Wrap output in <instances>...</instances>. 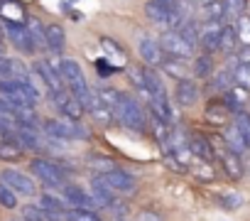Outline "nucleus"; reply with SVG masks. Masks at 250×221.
Wrapping results in <instances>:
<instances>
[{
	"instance_id": "nucleus-23",
	"label": "nucleus",
	"mask_w": 250,
	"mask_h": 221,
	"mask_svg": "<svg viewBox=\"0 0 250 221\" xmlns=\"http://www.w3.org/2000/svg\"><path fill=\"white\" fill-rule=\"evenodd\" d=\"M22 155H25V150L20 148V143H15V140H0V162H5V165L20 162Z\"/></svg>"
},
{
	"instance_id": "nucleus-7",
	"label": "nucleus",
	"mask_w": 250,
	"mask_h": 221,
	"mask_svg": "<svg viewBox=\"0 0 250 221\" xmlns=\"http://www.w3.org/2000/svg\"><path fill=\"white\" fill-rule=\"evenodd\" d=\"M160 44L165 49L167 57H177V59H189L194 54V44H189L177 30H165L162 37H160Z\"/></svg>"
},
{
	"instance_id": "nucleus-29",
	"label": "nucleus",
	"mask_w": 250,
	"mask_h": 221,
	"mask_svg": "<svg viewBox=\"0 0 250 221\" xmlns=\"http://www.w3.org/2000/svg\"><path fill=\"white\" fill-rule=\"evenodd\" d=\"M0 126H10L18 128V116H15V106L0 96Z\"/></svg>"
},
{
	"instance_id": "nucleus-40",
	"label": "nucleus",
	"mask_w": 250,
	"mask_h": 221,
	"mask_svg": "<svg viewBox=\"0 0 250 221\" xmlns=\"http://www.w3.org/2000/svg\"><path fill=\"white\" fill-rule=\"evenodd\" d=\"M91 116L98 121V123H103V126H108L110 121H113V110L110 108H105V106H96L93 110H91Z\"/></svg>"
},
{
	"instance_id": "nucleus-6",
	"label": "nucleus",
	"mask_w": 250,
	"mask_h": 221,
	"mask_svg": "<svg viewBox=\"0 0 250 221\" xmlns=\"http://www.w3.org/2000/svg\"><path fill=\"white\" fill-rule=\"evenodd\" d=\"M32 71L40 76L42 86H44L49 93L64 91V88H66V86H64V79H62V74H59V66H57L54 59H37V62L32 64Z\"/></svg>"
},
{
	"instance_id": "nucleus-14",
	"label": "nucleus",
	"mask_w": 250,
	"mask_h": 221,
	"mask_svg": "<svg viewBox=\"0 0 250 221\" xmlns=\"http://www.w3.org/2000/svg\"><path fill=\"white\" fill-rule=\"evenodd\" d=\"M223 103L228 106V110L235 116V113H243L245 106H250V96H248V91H245V88L233 86V88H228V91L223 93Z\"/></svg>"
},
{
	"instance_id": "nucleus-46",
	"label": "nucleus",
	"mask_w": 250,
	"mask_h": 221,
	"mask_svg": "<svg viewBox=\"0 0 250 221\" xmlns=\"http://www.w3.org/2000/svg\"><path fill=\"white\" fill-rule=\"evenodd\" d=\"M0 59H5V42L0 40Z\"/></svg>"
},
{
	"instance_id": "nucleus-47",
	"label": "nucleus",
	"mask_w": 250,
	"mask_h": 221,
	"mask_svg": "<svg viewBox=\"0 0 250 221\" xmlns=\"http://www.w3.org/2000/svg\"><path fill=\"white\" fill-rule=\"evenodd\" d=\"M191 3H199V5H206V3H211V0H191Z\"/></svg>"
},
{
	"instance_id": "nucleus-25",
	"label": "nucleus",
	"mask_w": 250,
	"mask_h": 221,
	"mask_svg": "<svg viewBox=\"0 0 250 221\" xmlns=\"http://www.w3.org/2000/svg\"><path fill=\"white\" fill-rule=\"evenodd\" d=\"M27 30H30V37H32V44L37 52H44L47 49V40H44V25L37 20V18H30L27 22Z\"/></svg>"
},
{
	"instance_id": "nucleus-28",
	"label": "nucleus",
	"mask_w": 250,
	"mask_h": 221,
	"mask_svg": "<svg viewBox=\"0 0 250 221\" xmlns=\"http://www.w3.org/2000/svg\"><path fill=\"white\" fill-rule=\"evenodd\" d=\"M201 18L204 22H221L223 20V0H211L201 5Z\"/></svg>"
},
{
	"instance_id": "nucleus-36",
	"label": "nucleus",
	"mask_w": 250,
	"mask_h": 221,
	"mask_svg": "<svg viewBox=\"0 0 250 221\" xmlns=\"http://www.w3.org/2000/svg\"><path fill=\"white\" fill-rule=\"evenodd\" d=\"M235 32H238V40L243 44H250V15H243L235 22Z\"/></svg>"
},
{
	"instance_id": "nucleus-35",
	"label": "nucleus",
	"mask_w": 250,
	"mask_h": 221,
	"mask_svg": "<svg viewBox=\"0 0 250 221\" xmlns=\"http://www.w3.org/2000/svg\"><path fill=\"white\" fill-rule=\"evenodd\" d=\"M233 81H235V86L250 91V64H238L233 69Z\"/></svg>"
},
{
	"instance_id": "nucleus-32",
	"label": "nucleus",
	"mask_w": 250,
	"mask_h": 221,
	"mask_svg": "<svg viewBox=\"0 0 250 221\" xmlns=\"http://www.w3.org/2000/svg\"><path fill=\"white\" fill-rule=\"evenodd\" d=\"M0 206L8 209V211H13V209L20 206V197H18L8 184H3V182H0Z\"/></svg>"
},
{
	"instance_id": "nucleus-12",
	"label": "nucleus",
	"mask_w": 250,
	"mask_h": 221,
	"mask_svg": "<svg viewBox=\"0 0 250 221\" xmlns=\"http://www.w3.org/2000/svg\"><path fill=\"white\" fill-rule=\"evenodd\" d=\"M62 197H64V201L69 204V209H93V206H98L96 199L91 197V192H83L81 187L66 184V187L62 189Z\"/></svg>"
},
{
	"instance_id": "nucleus-27",
	"label": "nucleus",
	"mask_w": 250,
	"mask_h": 221,
	"mask_svg": "<svg viewBox=\"0 0 250 221\" xmlns=\"http://www.w3.org/2000/svg\"><path fill=\"white\" fill-rule=\"evenodd\" d=\"M211 71H213V59H211V54H199L196 59H194V64H191V74L194 76H199V79H206V76H211Z\"/></svg>"
},
{
	"instance_id": "nucleus-3",
	"label": "nucleus",
	"mask_w": 250,
	"mask_h": 221,
	"mask_svg": "<svg viewBox=\"0 0 250 221\" xmlns=\"http://www.w3.org/2000/svg\"><path fill=\"white\" fill-rule=\"evenodd\" d=\"M42 128H44V133L52 143H64V140H71V138H86V131L79 126V121H69V118H64V121L49 118V121L42 123Z\"/></svg>"
},
{
	"instance_id": "nucleus-13",
	"label": "nucleus",
	"mask_w": 250,
	"mask_h": 221,
	"mask_svg": "<svg viewBox=\"0 0 250 221\" xmlns=\"http://www.w3.org/2000/svg\"><path fill=\"white\" fill-rule=\"evenodd\" d=\"M196 98H199V86H196L191 79L177 81V86H174V101H177L179 108H189V106H194Z\"/></svg>"
},
{
	"instance_id": "nucleus-39",
	"label": "nucleus",
	"mask_w": 250,
	"mask_h": 221,
	"mask_svg": "<svg viewBox=\"0 0 250 221\" xmlns=\"http://www.w3.org/2000/svg\"><path fill=\"white\" fill-rule=\"evenodd\" d=\"M101 44H103V49H105V54H110V57H113V54H115V57H118V62H120V64H123V62H125V52H123V49H120V44H118V42H113V40H110V37H103V40H101Z\"/></svg>"
},
{
	"instance_id": "nucleus-45",
	"label": "nucleus",
	"mask_w": 250,
	"mask_h": 221,
	"mask_svg": "<svg viewBox=\"0 0 250 221\" xmlns=\"http://www.w3.org/2000/svg\"><path fill=\"white\" fill-rule=\"evenodd\" d=\"M243 167H245V170H250V148L243 153Z\"/></svg>"
},
{
	"instance_id": "nucleus-37",
	"label": "nucleus",
	"mask_w": 250,
	"mask_h": 221,
	"mask_svg": "<svg viewBox=\"0 0 250 221\" xmlns=\"http://www.w3.org/2000/svg\"><path fill=\"white\" fill-rule=\"evenodd\" d=\"M128 76H130V81H133V86L138 88V91H143L145 88V66H128Z\"/></svg>"
},
{
	"instance_id": "nucleus-5",
	"label": "nucleus",
	"mask_w": 250,
	"mask_h": 221,
	"mask_svg": "<svg viewBox=\"0 0 250 221\" xmlns=\"http://www.w3.org/2000/svg\"><path fill=\"white\" fill-rule=\"evenodd\" d=\"M3 30H5V37L10 40V44H13L20 54H35V52H37L25 22H20V20H3Z\"/></svg>"
},
{
	"instance_id": "nucleus-4",
	"label": "nucleus",
	"mask_w": 250,
	"mask_h": 221,
	"mask_svg": "<svg viewBox=\"0 0 250 221\" xmlns=\"http://www.w3.org/2000/svg\"><path fill=\"white\" fill-rule=\"evenodd\" d=\"M0 182L8 184L18 197H37L40 194V187L35 184V179L15 167H5V170H0Z\"/></svg>"
},
{
	"instance_id": "nucleus-1",
	"label": "nucleus",
	"mask_w": 250,
	"mask_h": 221,
	"mask_svg": "<svg viewBox=\"0 0 250 221\" xmlns=\"http://www.w3.org/2000/svg\"><path fill=\"white\" fill-rule=\"evenodd\" d=\"M113 116H115V121L120 123V126H125L128 131H145V113H143V108H140V103L133 98V96H128V93H123L120 96V101H118V106L113 108Z\"/></svg>"
},
{
	"instance_id": "nucleus-22",
	"label": "nucleus",
	"mask_w": 250,
	"mask_h": 221,
	"mask_svg": "<svg viewBox=\"0 0 250 221\" xmlns=\"http://www.w3.org/2000/svg\"><path fill=\"white\" fill-rule=\"evenodd\" d=\"M37 206H42L44 211H52V214H64V211L69 209V204L64 201V197H57V194H52V192H42Z\"/></svg>"
},
{
	"instance_id": "nucleus-8",
	"label": "nucleus",
	"mask_w": 250,
	"mask_h": 221,
	"mask_svg": "<svg viewBox=\"0 0 250 221\" xmlns=\"http://www.w3.org/2000/svg\"><path fill=\"white\" fill-rule=\"evenodd\" d=\"M49 98H52V103L59 108V113L64 116V118H69V121H79L81 116H83V106L76 101V96L69 91V88H64V91H54V93H49Z\"/></svg>"
},
{
	"instance_id": "nucleus-9",
	"label": "nucleus",
	"mask_w": 250,
	"mask_h": 221,
	"mask_svg": "<svg viewBox=\"0 0 250 221\" xmlns=\"http://www.w3.org/2000/svg\"><path fill=\"white\" fill-rule=\"evenodd\" d=\"M93 179L101 182V184H105L110 192H123V194H128V192L135 189V179H133L128 172H123V170H110V172L98 175V177H93Z\"/></svg>"
},
{
	"instance_id": "nucleus-20",
	"label": "nucleus",
	"mask_w": 250,
	"mask_h": 221,
	"mask_svg": "<svg viewBox=\"0 0 250 221\" xmlns=\"http://www.w3.org/2000/svg\"><path fill=\"white\" fill-rule=\"evenodd\" d=\"M18 143L22 150H42V138L37 133V128H25V126H18Z\"/></svg>"
},
{
	"instance_id": "nucleus-21",
	"label": "nucleus",
	"mask_w": 250,
	"mask_h": 221,
	"mask_svg": "<svg viewBox=\"0 0 250 221\" xmlns=\"http://www.w3.org/2000/svg\"><path fill=\"white\" fill-rule=\"evenodd\" d=\"M189 150H191V155H196L199 160H213V145H211V140L208 138H204V135H191L189 138Z\"/></svg>"
},
{
	"instance_id": "nucleus-16",
	"label": "nucleus",
	"mask_w": 250,
	"mask_h": 221,
	"mask_svg": "<svg viewBox=\"0 0 250 221\" xmlns=\"http://www.w3.org/2000/svg\"><path fill=\"white\" fill-rule=\"evenodd\" d=\"M223 140H226V148H228L230 153H235V155H243V153L248 150V140H245V135L238 131L235 123H228V126L223 128Z\"/></svg>"
},
{
	"instance_id": "nucleus-33",
	"label": "nucleus",
	"mask_w": 250,
	"mask_h": 221,
	"mask_svg": "<svg viewBox=\"0 0 250 221\" xmlns=\"http://www.w3.org/2000/svg\"><path fill=\"white\" fill-rule=\"evenodd\" d=\"M150 126H152V133H155V138H157L160 143L169 140L172 128H174V126H169L167 121H162V118H157V116H152V118H150Z\"/></svg>"
},
{
	"instance_id": "nucleus-26",
	"label": "nucleus",
	"mask_w": 250,
	"mask_h": 221,
	"mask_svg": "<svg viewBox=\"0 0 250 221\" xmlns=\"http://www.w3.org/2000/svg\"><path fill=\"white\" fill-rule=\"evenodd\" d=\"M120 91H115V88H110V86H98L96 88V101H98V106H105V108H115L118 106V101H120Z\"/></svg>"
},
{
	"instance_id": "nucleus-34",
	"label": "nucleus",
	"mask_w": 250,
	"mask_h": 221,
	"mask_svg": "<svg viewBox=\"0 0 250 221\" xmlns=\"http://www.w3.org/2000/svg\"><path fill=\"white\" fill-rule=\"evenodd\" d=\"M213 86H216V91H228V88H233L235 86V81H233V71L230 69H221L216 76H213Z\"/></svg>"
},
{
	"instance_id": "nucleus-10",
	"label": "nucleus",
	"mask_w": 250,
	"mask_h": 221,
	"mask_svg": "<svg viewBox=\"0 0 250 221\" xmlns=\"http://www.w3.org/2000/svg\"><path fill=\"white\" fill-rule=\"evenodd\" d=\"M221 35H223L221 22H201V25H199V47H201L206 54L218 52Z\"/></svg>"
},
{
	"instance_id": "nucleus-41",
	"label": "nucleus",
	"mask_w": 250,
	"mask_h": 221,
	"mask_svg": "<svg viewBox=\"0 0 250 221\" xmlns=\"http://www.w3.org/2000/svg\"><path fill=\"white\" fill-rule=\"evenodd\" d=\"M240 201H243V199H240L235 192H230V194H221V204H223L226 209H238Z\"/></svg>"
},
{
	"instance_id": "nucleus-48",
	"label": "nucleus",
	"mask_w": 250,
	"mask_h": 221,
	"mask_svg": "<svg viewBox=\"0 0 250 221\" xmlns=\"http://www.w3.org/2000/svg\"><path fill=\"white\" fill-rule=\"evenodd\" d=\"M248 148H250V145H248Z\"/></svg>"
},
{
	"instance_id": "nucleus-2",
	"label": "nucleus",
	"mask_w": 250,
	"mask_h": 221,
	"mask_svg": "<svg viewBox=\"0 0 250 221\" xmlns=\"http://www.w3.org/2000/svg\"><path fill=\"white\" fill-rule=\"evenodd\" d=\"M30 172L49 189H64L66 187V172L62 170L59 162H52V160H44V157H32Z\"/></svg>"
},
{
	"instance_id": "nucleus-31",
	"label": "nucleus",
	"mask_w": 250,
	"mask_h": 221,
	"mask_svg": "<svg viewBox=\"0 0 250 221\" xmlns=\"http://www.w3.org/2000/svg\"><path fill=\"white\" fill-rule=\"evenodd\" d=\"M64 221H103L93 209H66Z\"/></svg>"
},
{
	"instance_id": "nucleus-18",
	"label": "nucleus",
	"mask_w": 250,
	"mask_h": 221,
	"mask_svg": "<svg viewBox=\"0 0 250 221\" xmlns=\"http://www.w3.org/2000/svg\"><path fill=\"white\" fill-rule=\"evenodd\" d=\"M162 69L169 74V76H174L177 81H184V79H191V66H189V62L187 59H177V57H165V62H162Z\"/></svg>"
},
{
	"instance_id": "nucleus-17",
	"label": "nucleus",
	"mask_w": 250,
	"mask_h": 221,
	"mask_svg": "<svg viewBox=\"0 0 250 221\" xmlns=\"http://www.w3.org/2000/svg\"><path fill=\"white\" fill-rule=\"evenodd\" d=\"M230 118V110L223 101H208L206 103V121H211V126H221L226 128Z\"/></svg>"
},
{
	"instance_id": "nucleus-19",
	"label": "nucleus",
	"mask_w": 250,
	"mask_h": 221,
	"mask_svg": "<svg viewBox=\"0 0 250 221\" xmlns=\"http://www.w3.org/2000/svg\"><path fill=\"white\" fill-rule=\"evenodd\" d=\"M221 165H223V172H226L233 182H238V179L245 175V167H243L240 155H235V153H230V150H226V153L221 155Z\"/></svg>"
},
{
	"instance_id": "nucleus-11",
	"label": "nucleus",
	"mask_w": 250,
	"mask_h": 221,
	"mask_svg": "<svg viewBox=\"0 0 250 221\" xmlns=\"http://www.w3.org/2000/svg\"><path fill=\"white\" fill-rule=\"evenodd\" d=\"M138 52H140V57H143V62L147 64V66H162V62H165V49H162V44H160V40H152V37H143L140 42H138Z\"/></svg>"
},
{
	"instance_id": "nucleus-30",
	"label": "nucleus",
	"mask_w": 250,
	"mask_h": 221,
	"mask_svg": "<svg viewBox=\"0 0 250 221\" xmlns=\"http://www.w3.org/2000/svg\"><path fill=\"white\" fill-rule=\"evenodd\" d=\"M235 44H238V32H235V27H233V25L223 27V35H221L218 52H223V54H230V52H235Z\"/></svg>"
},
{
	"instance_id": "nucleus-44",
	"label": "nucleus",
	"mask_w": 250,
	"mask_h": 221,
	"mask_svg": "<svg viewBox=\"0 0 250 221\" xmlns=\"http://www.w3.org/2000/svg\"><path fill=\"white\" fill-rule=\"evenodd\" d=\"M96 66H98V71H101L103 76H105V74H113V71H118V69H115L110 62H105V59H98V62H96Z\"/></svg>"
},
{
	"instance_id": "nucleus-42",
	"label": "nucleus",
	"mask_w": 250,
	"mask_h": 221,
	"mask_svg": "<svg viewBox=\"0 0 250 221\" xmlns=\"http://www.w3.org/2000/svg\"><path fill=\"white\" fill-rule=\"evenodd\" d=\"M133 221H162V216H160V214H155L152 209H145V211L135 214V219H133Z\"/></svg>"
},
{
	"instance_id": "nucleus-15",
	"label": "nucleus",
	"mask_w": 250,
	"mask_h": 221,
	"mask_svg": "<svg viewBox=\"0 0 250 221\" xmlns=\"http://www.w3.org/2000/svg\"><path fill=\"white\" fill-rule=\"evenodd\" d=\"M44 40H47V52H52V54H59L66 47V32L57 22L44 25Z\"/></svg>"
},
{
	"instance_id": "nucleus-43",
	"label": "nucleus",
	"mask_w": 250,
	"mask_h": 221,
	"mask_svg": "<svg viewBox=\"0 0 250 221\" xmlns=\"http://www.w3.org/2000/svg\"><path fill=\"white\" fill-rule=\"evenodd\" d=\"M235 59H238V64H250V44H243V47L238 49Z\"/></svg>"
},
{
	"instance_id": "nucleus-24",
	"label": "nucleus",
	"mask_w": 250,
	"mask_h": 221,
	"mask_svg": "<svg viewBox=\"0 0 250 221\" xmlns=\"http://www.w3.org/2000/svg\"><path fill=\"white\" fill-rule=\"evenodd\" d=\"M243 15H248V0H223V18L230 22H238Z\"/></svg>"
},
{
	"instance_id": "nucleus-38",
	"label": "nucleus",
	"mask_w": 250,
	"mask_h": 221,
	"mask_svg": "<svg viewBox=\"0 0 250 221\" xmlns=\"http://www.w3.org/2000/svg\"><path fill=\"white\" fill-rule=\"evenodd\" d=\"M235 126H238V131L245 135V140H248V145H250V113L248 110H243V113H235V121H233Z\"/></svg>"
}]
</instances>
